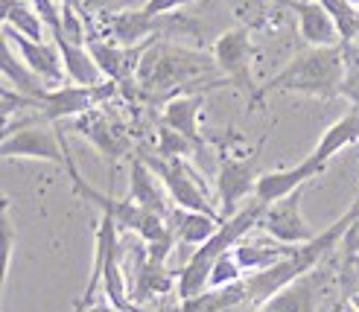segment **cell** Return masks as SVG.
<instances>
[{"mask_svg":"<svg viewBox=\"0 0 359 312\" xmlns=\"http://www.w3.org/2000/svg\"><path fill=\"white\" fill-rule=\"evenodd\" d=\"M213 73H219L213 53L196 50V47H182L170 41H152L147 47L137 67V90L149 97H164L170 90L178 94H193V90H210L228 85L222 76L210 79Z\"/></svg>","mask_w":359,"mask_h":312,"instance_id":"1","label":"cell"},{"mask_svg":"<svg viewBox=\"0 0 359 312\" xmlns=\"http://www.w3.org/2000/svg\"><path fill=\"white\" fill-rule=\"evenodd\" d=\"M348 76L345 44L342 47H310L298 53L290 65H283L272 79L263 82L251 108H257L272 94H301L313 100H333L342 97V82ZM248 108V111H251Z\"/></svg>","mask_w":359,"mask_h":312,"instance_id":"2","label":"cell"},{"mask_svg":"<svg viewBox=\"0 0 359 312\" xmlns=\"http://www.w3.org/2000/svg\"><path fill=\"white\" fill-rule=\"evenodd\" d=\"M263 210H266L263 201L251 198L240 213H234L231 219H225L222 228L213 233L205 245H199V248L193 251V257L184 263V269L178 271V289H175L178 298L190 301V298H196V295H202V292H208V278H210L213 263H217L222 254L234 251V245L243 243L251 231H257Z\"/></svg>","mask_w":359,"mask_h":312,"instance_id":"3","label":"cell"},{"mask_svg":"<svg viewBox=\"0 0 359 312\" xmlns=\"http://www.w3.org/2000/svg\"><path fill=\"white\" fill-rule=\"evenodd\" d=\"M0 158L4 161H47L65 170L74 163V158L67 152V143L59 132V123H47L39 114L29 120H21L18 126L4 128Z\"/></svg>","mask_w":359,"mask_h":312,"instance_id":"4","label":"cell"},{"mask_svg":"<svg viewBox=\"0 0 359 312\" xmlns=\"http://www.w3.org/2000/svg\"><path fill=\"white\" fill-rule=\"evenodd\" d=\"M213 59H217V67H219V76L237 88L240 94L245 97V108H251L255 102L260 85L251 76V65H255V56L257 50L251 44V32L248 27H234V29H225L217 41H213Z\"/></svg>","mask_w":359,"mask_h":312,"instance_id":"5","label":"cell"},{"mask_svg":"<svg viewBox=\"0 0 359 312\" xmlns=\"http://www.w3.org/2000/svg\"><path fill=\"white\" fill-rule=\"evenodd\" d=\"M269 135L260 137V143L251 149L248 155H225L219 161L217 170V198H219V213L222 219H231L234 213H240L245 205L243 201L248 196H255L257 190V167H260V152Z\"/></svg>","mask_w":359,"mask_h":312,"instance_id":"6","label":"cell"},{"mask_svg":"<svg viewBox=\"0 0 359 312\" xmlns=\"http://www.w3.org/2000/svg\"><path fill=\"white\" fill-rule=\"evenodd\" d=\"M143 161L149 163L155 170V175L161 178V184H164L172 208H182V210H196V213H208V216H217L222 219L219 213V205H213L202 178L196 170H190L187 163L178 158V161H167L161 155H143Z\"/></svg>","mask_w":359,"mask_h":312,"instance_id":"7","label":"cell"},{"mask_svg":"<svg viewBox=\"0 0 359 312\" xmlns=\"http://www.w3.org/2000/svg\"><path fill=\"white\" fill-rule=\"evenodd\" d=\"M85 21H88V32H97L120 47L149 44L158 39V32H164V15L155 18L143 6L111 12V15H102V18H85Z\"/></svg>","mask_w":359,"mask_h":312,"instance_id":"8","label":"cell"},{"mask_svg":"<svg viewBox=\"0 0 359 312\" xmlns=\"http://www.w3.org/2000/svg\"><path fill=\"white\" fill-rule=\"evenodd\" d=\"M304 190L307 187H301L292 196H286V198L275 201V205H269L263 210V216H260L257 231L266 233V236H272V240L280 243V245H307V243H313L318 236V231L301 213Z\"/></svg>","mask_w":359,"mask_h":312,"instance_id":"9","label":"cell"},{"mask_svg":"<svg viewBox=\"0 0 359 312\" xmlns=\"http://www.w3.org/2000/svg\"><path fill=\"white\" fill-rule=\"evenodd\" d=\"M114 82H102L97 88H85V85H62V88H50L47 94L39 100V117L47 123H59L65 117H82L88 111L100 108L102 100H109L114 94Z\"/></svg>","mask_w":359,"mask_h":312,"instance_id":"10","label":"cell"},{"mask_svg":"<svg viewBox=\"0 0 359 312\" xmlns=\"http://www.w3.org/2000/svg\"><path fill=\"white\" fill-rule=\"evenodd\" d=\"M67 175H70V184H74V193H76L79 198H85L88 205H94L102 216H111L114 222L120 225V231L137 236V231L143 228V219H147V210L137 208L132 198H114V196H109V193H100L97 187H91V184H88V181L82 178V172H79L76 163H70V167H67Z\"/></svg>","mask_w":359,"mask_h":312,"instance_id":"11","label":"cell"},{"mask_svg":"<svg viewBox=\"0 0 359 312\" xmlns=\"http://www.w3.org/2000/svg\"><path fill=\"white\" fill-rule=\"evenodd\" d=\"M327 167L325 163H318L316 158H304L301 163H295V167H283V170H272V172H260L257 178V190H255V198L263 201V205H275V201L292 196L295 190L307 187L313 178H318L321 172H325Z\"/></svg>","mask_w":359,"mask_h":312,"instance_id":"12","label":"cell"},{"mask_svg":"<svg viewBox=\"0 0 359 312\" xmlns=\"http://www.w3.org/2000/svg\"><path fill=\"white\" fill-rule=\"evenodd\" d=\"M4 39L18 50L21 56L39 76L50 85V88H62L67 73H65V59H62V50L59 44H47V41H32L27 35L15 32L12 27H4Z\"/></svg>","mask_w":359,"mask_h":312,"instance_id":"13","label":"cell"},{"mask_svg":"<svg viewBox=\"0 0 359 312\" xmlns=\"http://www.w3.org/2000/svg\"><path fill=\"white\" fill-rule=\"evenodd\" d=\"M76 128L97 146L100 155H105L109 161H120L123 155H129V149H132V140H129V135H126V128L117 120H111L109 114H102L100 108L82 114Z\"/></svg>","mask_w":359,"mask_h":312,"instance_id":"14","label":"cell"},{"mask_svg":"<svg viewBox=\"0 0 359 312\" xmlns=\"http://www.w3.org/2000/svg\"><path fill=\"white\" fill-rule=\"evenodd\" d=\"M129 198L135 201L137 208L149 210V213H158V216H167L172 213V201L161 184V178L155 175V170L149 167L143 155L132 158V167H129Z\"/></svg>","mask_w":359,"mask_h":312,"instance_id":"15","label":"cell"},{"mask_svg":"<svg viewBox=\"0 0 359 312\" xmlns=\"http://www.w3.org/2000/svg\"><path fill=\"white\" fill-rule=\"evenodd\" d=\"M120 248V225L114 222L111 216H100V225H97V245H94V269H91V278H88V286L79 295V301L74 304V312H88L97 304V292L102 289V274H105V263L109 257Z\"/></svg>","mask_w":359,"mask_h":312,"instance_id":"16","label":"cell"},{"mask_svg":"<svg viewBox=\"0 0 359 312\" xmlns=\"http://www.w3.org/2000/svg\"><path fill=\"white\" fill-rule=\"evenodd\" d=\"M290 9L298 18L301 41H307L310 47H342V35L318 0H290Z\"/></svg>","mask_w":359,"mask_h":312,"instance_id":"17","label":"cell"},{"mask_svg":"<svg viewBox=\"0 0 359 312\" xmlns=\"http://www.w3.org/2000/svg\"><path fill=\"white\" fill-rule=\"evenodd\" d=\"M202 105H205V94L202 90H193V94H175L164 102V111H161V126L172 128L182 137L193 140L196 146H202V132H199V117H202Z\"/></svg>","mask_w":359,"mask_h":312,"instance_id":"18","label":"cell"},{"mask_svg":"<svg viewBox=\"0 0 359 312\" xmlns=\"http://www.w3.org/2000/svg\"><path fill=\"white\" fill-rule=\"evenodd\" d=\"M0 70H4V82L6 85H12L15 90H21V94H27L32 100H41L50 90V85L21 56H18V50L6 39L0 41Z\"/></svg>","mask_w":359,"mask_h":312,"instance_id":"19","label":"cell"},{"mask_svg":"<svg viewBox=\"0 0 359 312\" xmlns=\"http://www.w3.org/2000/svg\"><path fill=\"white\" fill-rule=\"evenodd\" d=\"M356 143H359V108H351L345 117H339L333 126H327L325 132H321L310 158H316L318 163L327 167L339 152L348 149V146H356Z\"/></svg>","mask_w":359,"mask_h":312,"instance_id":"20","label":"cell"},{"mask_svg":"<svg viewBox=\"0 0 359 312\" xmlns=\"http://www.w3.org/2000/svg\"><path fill=\"white\" fill-rule=\"evenodd\" d=\"M257 312H318V278L316 271L304 274L295 283L280 289L272 301H266Z\"/></svg>","mask_w":359,"mask_h":312,"instance_id":"21","label":"cell"},{"mask_svg":"<svg viewBox=\"0 0 359 312\" xmlns=\"http://www.w3.org/2000/svg\"><path fill=\"white\" fill-rule=\"evenodd\" d=\"M292 248L295 245L275 243L272 236H266V240H251V233H248L243 243L234 245V257H237V263L243 266L245 274H257V271H266L269 266H275L278 260H283Z\"/></svg>","mask_w":359,"mask_h":312,"instance_id":"22","label":"cell"},{"mask_svg":"<svg viewBox=\"0 0 359 312\" xmlns=\"http://www.w3.org/2000/svg\"><path fill=\"white\" fill-rule=\"evenodd\" d=\"M225 219H217V216H208V213H196V210H182V208H172L170 213V225L178 236V243L184 245H193L199 248L205 245L213 233L222 228Z\"/></svg>","mask_w":359,"mask_h":312,"instance_id":"23","label":"cell"},{"mask_svg":"<svg viewBox=\"0 0 359 312\" xmlns=\"http://www.w3.org/2000/svg\"><path fill=\"white\" fill-rule=\"evenodd\" d=\"M56 44V41H53ZM59 50H62V59H65V73L70 85H85V88H97L102 82H109L102 76V70L97 67L91 50L85 44H70V41H59Z\"/></svg>","mask_w":359,"mask_h":312,"instance_id":"24","label":"cell"},{"mask_svg":"<svg viewBox=\"0 0 359 312\" xmlns=\"http://www.w3.org/2000/svg\"><path fill=\"white\" fill-rule=\"evenodd\" d=\"M0 18H4V27H12L32 41H44L47 24L29 0H0Z\"/></svg>","mask_w":359,"mask_h":312,"instance_id":"25","label":"cell"},{"mask_svg":"<svg viewBox=\"0 0 359 312\" xmlns=\"http://www.w3.org/2000/svg\"><path fill=\"white\" fill-rule=\"evenodd\" d=\"M318 4L333 18L339 35H342V44L359 41V4H353V0H318Z\"/></svg>","mask_w":359,"mask_h":312,"instance_id":"26","label":"cell"},{"mask_svg":"<svg viewBox=\"0 0 359 312\" xmlns=\"http://www.w3.org/2000/svg\"><path fill=\"white\" fill-rule=\"evenodd\" d=\"M240 280H245V271H243V266L237 263L234 251H228V254L219 257L217 263H213L210 278H208V289H225V286H234V283H240Z\"/></svg>","mask_w":359,"mask_h":312,"instance_id":"27","label":"cell"},{"mask_svg":"<svg viewBox=\"0 0 359 312\" xmlns=\"http://www.w3.org/2000/svg\"><path fill=\"white\" fill-rule=\"evenodd\" d=\"M193 149H199L193 140L182 137V135L172 132V128H167V126H161V132H158V155L161 158L178 161V158H187Z\"/></svg>","mask_w":359,"mask_h":312,"instance_id":"28","label":"cell"},{"mask_svg":"<svg viewBox=\"0 0 359 312\" xmlns=\"http://www.w3.org/2000/svg\"><path fill=\"white\" fill-rule=\"evenodd\" d=\"M29 4L35 6V12H39V15L44 18V24H47V32L53 35V41H59V39H62V32H65L62 4H59V0H29Z\"/></svg>","mask_w":359,"mask_h":312,"instance_id":"29","label":"cell"},{"mask_svg":"<svg viewBox=\"0 0 359 312\" xmlns=\"http://www.w3.org/2000/svg\"><path fill=\"white\" fill-rule=\"evenodd\" d=\"M0 251H4V280L9 278L12 251H15V228L9 219V201L4 198V210H0Z\"/></svg>","mask_w":359,"mask_h":312,"instance_id":"30","label":"cell"},{"mask_svg":"<svg viewBox=\"0 0 359 312\" xmlns=\"http://www.w3.org/2000/svg\"><path fill=\"white\" fill-rule=\"evenodd\" d=\"M123 9H137L135 0H82V15L85 18H102Z\"/></svg>","mask_w":359,"mask_h":312,"instance_id":"31","label":"cell"},{"mask_svg":"<svg viewBox=\"0 0 359 312\" xmlns=\"http://www.w3.org/2000/svg\"><path fill=\"white\" fill-rule=\"evenodd\" d=\"M190 4H196V0H143V9L155 18H161V15H170L175 9H184Z\"/></svg>","mask_w":359,"mask_h":312,"instance_id":"32","label":"cell"},{"mask_svg":"<svg viewBox=\"0 0 359 312\" xmlns=\"http://www.w3.org/2000/svg\"><path fill=\"white\" fill-rule=\"evenodd\" d=\"M342 97L353 108H359V67H348V76L342 82Z\"/></svg>","mask_w":359,"mask_h":312,"instance_id":"33","label":"cell"},{"mask_svg":"<svg viewBox=\"0 0 359 312\" xmlns=\"http://www.w3.org/2000/svg\"><path fill=\"white\" fill-rule=\"evenodd\" d=\"M342 248H345L348 263H356V260H359V216H356V222L348 228L345 240H342Z\"/></svg>","mask_w":359,"mask_h":312,"instance_id":"34","label":"cell"},{"mask_svg":"<svg viewBox=\"0 0 359 312\" xmlns=\"http://www.w3.org/2000/svg\"><path fill=\"white\" fill-rule=\"evenodd\" d=\"M88 312H117V309H114L109 301H102V304H94L91 309H88Z\"/></svg>","mask_w":359,"mask_h":312,"instance_id":"35","label":"cell"},{"mask_svg":"<svg viewBox=\"0 0 359 312\" xmlns=\"http://www.w3.org/2000/svg\"><path fill=\"white\" fill-rule=\"evenodd\" d=\"M348 309H351V312H359V292H353V295H351V301H348Z\"/></svg>","mask_w":359,"mask_h":312,"instance_id":"36","label":"cell"},{"mask_svg":"<svg viewBox=\"0 0 359 312\" xmlns=\"http://www.w3.org/2000/svg\"><path fill=\"white\" fill-rule=\"evenodd\" d=\"M62 6H70V9H79L82 12V0H59Z\"/></svg>","mask_w":359,"mask_h":312,"instance_id":"37","label":"cell"},{"mask_svg":"<svg viewBox=\"0 0 359 312\" xmlns=\"http://www.w3.org/2000/svg\"><path fill=\"white\" fill-rule=\"evenodd\" d=\"M348 312H351V309H348Z\"/></svg>","mask_w":359,"mask_h":312,"instance_id":"38","label":"cell"}]
</instances>
